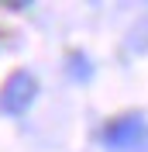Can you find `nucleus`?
Here are the masks:
<instances>
[{"label":"nucleus","instance_id":"1","mask_svg":"<svg viewBox=\"0 0 148 152\" xmlns=\"http://www.w3.org/2000/svg\"><path fill=\"white\" fill-rule=\"evenodd\" d=\"M38 94V83L31 73H14L0 90V111L4 114H24Z\"/></svg>","mask_w":148,"mask_h":152},{"label":"nucleus","instance_id":"2","mask_svg":"<svg viewBox=\"0 0 148 152\" xmlns=\"http://www.w3.org/2000/svg\"><path fill=\"white\" fill-rule=\"evenodd\" d=\"M141 135H145V121L138 114H124V118H117L103 128V142L110 149H131V145L141 142Z\"/></svg>","mask_w":148,"mask_h":152},{"label":"nucleus","instance_id":"3","mask_svg":"<svg viewBox=\"0 0 148 152\" xmlns=\"http://www.w3.org/2000/svg\"><path fill=\"white\" fill-rule=\"evenodd\" d=\"M73 76H79V80H86V76H90V69H86V59L73 56Z\"/></svg>","mask_w":148,"mask_h":152}]
</instances>
